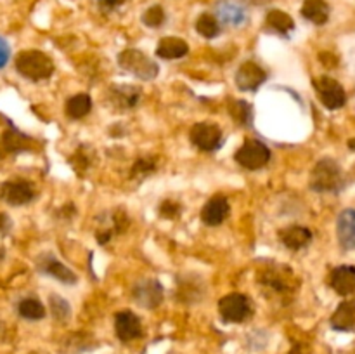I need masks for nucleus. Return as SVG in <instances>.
Returning <instances> with one entry per match:
<instances>
[{"label":"nucleus","instance_id":"obj_1","mask_svg":"<svg viewBox=\"0 0 355 354\" xmlns=\"http://www.w3.org/2000/svg\"><path fill=\"white\" fill-rule=\"evenodd\" d=\"M257 280L262 288L260 290L266 292L269 297H288L297 290V280H295L293 271L283 264H269L263 267L259 274Z\"/></svg>","mask_w":355,"mask_h":354},{"label":"nucleus","instance_id":"obj_2","mask_svg":"<svg viewBox=\"0 0 355 354\" xmlns=\"http://www.w3.org/2000/svg\"><path fill=\"white\" fill-rule=\"evenodd\" d=\"M309 184L315 193H338L345 184V177L335 160L322 158L312 169Z\"/></svg>","mask_w":355,"mask_h":354},{"label":"nucleus","instance_id":"obj_3","mask_svg":"<svg viewBox=\"0 0 355 354\" xmlns=\"http://www.w3.org/2000/svg\"><path fill=\"white\" fill-rule=\"evenodd\" d=\"M14 66L21 76L31 80V82L47 80L54 73V61L45 52L35 51V49L19 52L16 61H14Z\"/></svg>","mask_w":355,"mask_h":354},{"label":"nucleus","instance_id":"obj_4","mask_svg":"<svg viewBox=\"0 0 355 354\" xmlns=\"http://www.w3.org/2000/svg\"><path fill=\"white\" fill-rule=\"evenodd\" d=\"M118 65H120L121 69L130 73L132 76L144 80V82L155 80L159 73L158 65L139 49H125V51H121L118 54Z\"/></svg>","mask_w":355,"mask_h":354},{"label":"nucleus","instance_id":"obj_5","mask_svg":"<svg viewBox=\"0 0 355 354\" xmlns=\"http://www.w3.org/2000/svg\"><path fill=\"white\" fill-rule=\"evenodd\" d=\"M218 314L225 323H243L252 318V298L245 294H227L218 301Z\"/></svg>","mask_w":355,"mask_h":354},{"label":"nucleus","instance_id":"obj_6","mask_svg":"<svg viewBox=\"0 0 355 354\" xmlns=\"http://www.w3.org/2000/svg\"><path fill=\"white\" fill-rule=\"evenodd\" d=\"M270 158H272V153H270L269 146L266 142L259 141V139H248V141H245L234 155L236 162L243 169L248 170L263 169L270 162Z\"/></svg>","mask_w":355,"mask_h":354},{"label":"nucleus","instance_id":"obj_7","mask_svg":"<svg viewBox=\"0 0 355 354\" xmlns=\"http://www.w3.org/2000/svg\"><path fill=\"white\" fill-rule=\"evenodd\" d=\"M189 139L193 146H196L200 151L214 153L222 148L224 144V132L217 124L211 121H198L191 127Z\"/></svg>","mask_w":355,"mask_h":354},{"label":"nucleus","instance_id":"obj_8","mask_svg":"<svg viewBox=\"0 0 355 354\" xmlns=\"http://www.w3.org/2000/svg\"><path fill=\"white\" fill-rule=\"evenodd\" d=\"M312 85H314L321 103L324 104L328 110H340V108L345 106L347 103L345 89H343L335 78L326 75L315 76V78L312 80Z\"/></svg>","mask_w":355,"mask_h":354},{"label":"nucleus","instance_id":"obj_9","mask_svg":"<svg viewBox=\"0 0 355 354\" xmlns=\"http://www.w3.org/2000/svg\"><path fill=\"white\" fill-rule=\"evenodd\" d=\"M132 297L137 302L141 307L144 309H156L163 302L165 297V292H163L162 283L158 280H141L134 285L132 288Z\"/></svg>","mask_w":355,"mask_h":354},{"label":"nucleus","instance_id":"obj_10","mask_svg":"<svg viewBox=\"0 0 355 354\" xmlns=\"http://www.w3.org/2000/svg\"><path fill=\"white\" fill-rule=\"evenodd\" d=\"M35 196H37V191L30 180H7L0 186V200L12 207L30 203Z\"/></svg>","mask_w":355,"mask_h":354},{"label":"nucleus","instance_id":"obj_11","mask_svg":"<svg viewBox=\"0 0 355 354\" xmlns=\"http://www.w3.org/2000/svg\"><path fill=\"white\" fill-rule=\"evenodd\" d=\"M236 85L243 92H255L266 83L267 71L255 61H245L236 71Z\"/></svg>","mask_w":355,"mask_h":354},{"label":"nucleus","instance_id":"obj_12","mask_svg":"<svg viewBox=\"0 0 355 354\" xmlns=\"http://www.w3.org/2000/svg\"><path fill=\"white\" fill-rule=\"evenodd\" d=\"M142 97V90L135 85H113L107 90V99L111 106L118 111H130L137 108Z\"/></svg>","mask_w":355,"mask_h":354},{"label":"nucleus","instance_id":"obj_13","mask_svg":"<svg viewBox=\"0 0 355 354\" xmlns=\"http://www.w3.org/2000/svg\"><path fill=\"white\" fill-rule=\"evenodd\" d=\"M114 332L121 342H132L142 337V323L132 311H120L114 314Z\"/></svg>","mask_w":355,"mask_h":354},{"label":"nucleus","instance_id":"obj_14","mask_svg":"<svg viewBox=\"0 0 355 354\" xmlns=\"http://www.w3.org/2000/svg\"><path fill=\"white\" fill-rule=\"evenodd\" d=\"M229 214H231V205L227 198L224 194H215L201 208V221L203 224L215 228L220 226L229 217Z\"/></svg>","mask_w":355,"mask_h":354},{"label":"nucleus","instance_id":"obj_15","mask_svg":"<svg viewBox=\"0 0 355 354\" xmlns=\"http://www.w3.org/2000/svg\"><path fill=\"white\" fill-rule=\"evenodd\" d=\"M38 269L64 285H75L78 281V276L68 266H64L58 257L52 255V253H45V255L38 259Z\"/></svg>","mask_w":355,"mask_h":354},{"label":"nucleus","instance_id":"obj_16","mask_svg":"<svg viewBox=\"0 0 355 354\" xmlns=\"http://www.w3.org/2000/svg\"><path fill=\"white\" fill-rule=\"evenodd\" d=\"M215 16L222 24L227 26H241L248 21V12L245 6H241L236 0H220L215 6Z\"/></svg>","mask_w":355,"mask_h":354},{"label":"nucleus","instance_id":"obj_17","mask_svg":"<svg viewBox=\"0 0 355 354\" xmlns=\"http://www.w3.org/2000/svg\"><path fill=\"white\" fill-rule=\"evenodd\" d=\"M312 238H314V235H312L311 229L305 228V226H290V228L281 229L279 233V242L283 243L288 250H293V252L307 248V246L311 245Z\"/></svg>","mask_w":355,"mask_h":354},{"label":"nucleus","instance_id":"obj_18","mask_svg":"<svg viewBox=\"0 0 355 354\" xmlns=\"http://www.w3.org/2000/svg\"><path fill=\"white\" fill-rule=\"evenodd\" d=\"M336 235L343 250L355 248V208H345L336 221Z\"/></svg>","mask_w":355,"mask_h":354},{"label":"nucleus","instance_id":"obj_19","mask_svg":"<svg viewBox=\"0 0 355 354\" xmlns=\"http://www.w3.org/2000/svg\"><path fill=\"white\" fill-rule=\"evenodd\" d=\"M329 285L338 295L354 294L355 292V266H338L329 274Z\"/></svg>","mask_w":355,"mask_h":354},{"label":"nucleus","instance_id":"obj_20","mask_svg":"<svg viewBox=\"0 0 355 354\" xmlns=\"http://www.w3.org/2000/svg\"><path fill=\"white\" fill-rule=\"evenodd\" d=\"M329 325L336 332H355V302H342L333 312Z\"/></svg>","mask_w":355,"mask_h":354},{"label":"nucleus","instance_id":"obj_21","mask_svg":"<svg viewBox=\"0 0 355 354\" xmlns=\"http://www.w3.org/2000/svg\"><path fill=\"white\" fill-rule=\"evenodd\" d=\"M189 52V45L186 40L179 37H165L159 40L158 47H156V56L166 61H173V59H180L187 56Z\"/></svg>","mask_w":355,"mask_h":354},{"label":"nucleus","instance_id":"obj_22","mask_svg":"<svg viewBox=\"0 0 355 354\" xmlns=\"http://www.w3.org/2000/svg\"><path fill=\"white\" fill-rule=\"evenodd\" d=\"M300 12L305 19L318 26H322L329 19V6L326 0H305Z\"/></svg>","mask_w":355,"mask_h":354},{"label":"nucleus","instance_id":"obj_23","mask_svg":"<svg viewBox=\"0 0 355 354\" xmlns=\"http://www.w3.org/2000/svg\"><path fill=\"white\" fill-rule=\"evenodd\" d=\"M266 24L270 31H274L277 35H283V37H288L295 30L293 17L281 9L269 10L266 16Z\"/></svg>","mask_w":355,"mask_h":354},{"label":"nucleus","instance_id":"obj_24","mask_svg":"<svg viewBox=\"0 0 355 354\" xmlns=\"http://www.w3.org/2000/svg\"><path fill=\"white\" fill-rule=\"evenodd\" d=\"M90 110H92V99L85 92L75 94V96H71L66 101L64 113L71 120H82V118H85L90 113Z\"/></svg>","mask_w":355,"mask_h":354},{"label":"nucleus","instance_id":"obj_25","mask_svg":"<svg viewBox=\"0 0 355 354\" xmlns=\"http://www.w3.org/2000/svg\"><path fill=\"white\" fill-rule=\"evenodd\" d=\"M28 146V137L17 130L3 132L2 141H0V156L10 155V153L24 151Z\"/></svg>","mask_w":355,"mask_h":354},{"label":"nucleus","instance_id":"obj_26","mask_svg":"<svg viewBox=\"0 0 355 354\" xmlns=\"http://www.w3.org/2000/svg\"><path fill=\"white\" fill-rule=\"evenodd\" d=\"M229 113H231L232 120L241 127H252L253 125V108L248 101L236 99L229 104Z\"/></svg>","mask_w":355,"mask_h":354},{"label":"nucleus","instance_id":"obj_27","mask_svg":"<svg viewBox=\"0 0 355 354\" xmlns=\"http://www.w3.org/2000/svg\"><path fill=\"white\" fill-rule=\"evenodd\" d=\"M17 312L21 318L30 319V321H38V319L45 318V307L38 298L26 297L17 304Z\"/></svg>","mask_w":355,"mask_h":354},{"label":"nucleus","instance_id":"obj_28","mask_svg":"<svg viewBox=\"0 0 355 354\" xmlns=\"http://www.w3.org/2000/svg\"><path fill=\"white\" fill-rule=\"evenodd\" d=\"M69 163H71V167L75 169L76 174H80V176H82V174H85L94 163L92 149H90L89 146H85V144L78 146V148H76V151H75V155L69 158Z\"/></svg>","mask_w":355,"mask_h":354},{"label":"nucleus","instance_id":"obj_29","mask_svg":"<svg viewBox=\"0 0 355 354\" xmlns=\"http://www.w3.org/2000/svg\"><path fill=\"white\" fill-rule=\"evenodd\" d=\"M196 31L205 38H215L220 33V21L211 14H201L196 19Z\"/></svg>","mask_w":355,"mask_h":354},{"label":"nucleus","instance_id":"obj_30","mask_svg":"<svg viewBox=\"0 0 355 354\" xmlns=\"http://www.w3.org/2000/svg\"><path fill=\"white\" fill-rule=\"evenodd\" d=\"M49 305H51L52 316H54V319H58L59 323L68 321L69 316H71V307H69L68 301L62 298L61 295L52 294L51 297H49Z\"/></svg>","mask_w":355,"mask_h":354},{"label":"nucleus","instance_id":"obj_31","mask_svg":"<svg viewBox=\"0 0 355 354\" xmlns=\"http://www.w3.org/2000/svg\"><path fill=\"white\" fill-rule=\"evenodd\" d=\"M158 169V158L156 156H141L134 162L132 167V177H141L149 176L151 172Z\"/></svg>","mask_w":355,"mask_h":354},{"label":"nucleus","instance_id":"obj_32","mask_svg":"<svg viewBox=\"0 0 355 354\" xmlns=\"http://www.w3.org/2000/svg\"><path fill=\"white\" fill-rule=\"evenodd\" d=\"M142 23L149 28H159L165 23V10L162 6H151L142 14Z\"/></svg>","mask_w":355,"mask_h":354},{"label":"nucleus","instance_id":"obj_33","mask_svg":"<svg viewBox=\"0 0 355 354\" xmlns=\"http://www.w3.org/2000/svg\"><path fill=\"white\" fill-rule=\"evenodd\" d=\"M180 212H182V207H180V203H177V201L165 200L162 201V205H159V215H162L163 219H170V221H173V219L179 217Z\"/></svg>","mask_w":355,"mask_h":354},{"label":"nucleus","instance_id":"obj_34","mask_svg":"<svg viewBox=\"0 0 355 354\" xmlns=\"http://www.w3.org/2000/svg\"><path fill=\"white\" fill-rule=\"evenodd\" d=\"M9 58H10L9 44H7L6 38L0 37V69H2L7 62H9Z\"/></svg>","mask_w":355,"mask_h":354},{"label":"nucleus","instance_id":"obj_35","mask_svg":"<svg viewBox=\"0 0 355 354\" xmlns=\"http://www.w3.org/2000/svg\"><path fill=\"white\" fill-rule=\"evenodd\" d=\"M123 2L125 0H97V7H99L103 12H111V10L118 9Z\"/></svg>","mask_w":355,"mask_h":354},{"label":"nucleus","instance_id":"obj_36","mask_svg":"<svg viewBox=\"0 0 355 354\" xmlns=\"http://www.w3.org/2000/svg\"><path fill=\"white\" fill-rule=\"evenodd\" d=\"M9 228H10L9 217H7V215H3V214H0V231L6 233Z\"/></svg>","mask_w":355,"mask_h":354},{"label":"nucleus","instance_id":"obj_37","mask_svg":"<svg viewBox=\"0 0 355 354\" xmlns=\"http://www.w3.org/2000/svg\"><path fill=\"white\" fill-rule=\"evenodd\" d=\"M349 146H350V149H354V151H355V137H354V139H350V141H349Z\"/></svg>","mask_w":355,"mask_h":354},{"label":"nucleus","instance_id":"obj_38","mask_svg":"<svg viewBox=\"0 0 355 354\" xmlns=\"http://www.w3.org/2000/svg\"><path fill=\"white\" fill-rule=\"evenodd\" d=\"M3 255H6V253H3V250H0V260L3 259Z\"/></svg>","mask_w":355,"mask_h":354}]
</instances>
